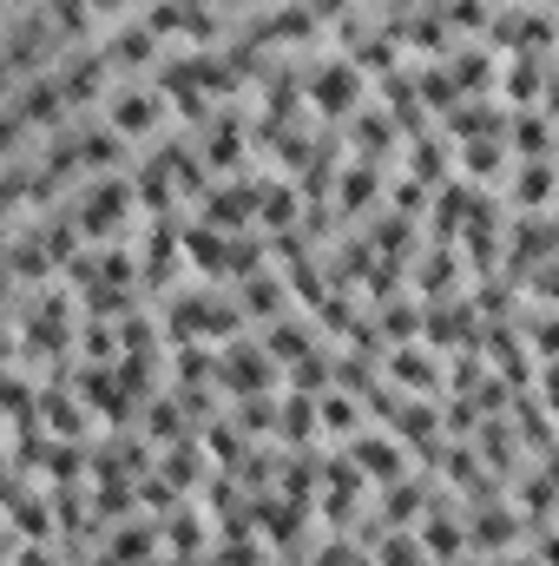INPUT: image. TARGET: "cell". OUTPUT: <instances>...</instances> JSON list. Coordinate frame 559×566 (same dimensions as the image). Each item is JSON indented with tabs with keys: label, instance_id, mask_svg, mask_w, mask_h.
<instances>
[{
	"label": "cell",
	"instance_id": "1",
	"mask_svg": "<svg viewBox=\"0 0 559 566\" xmlns=\"http://www.w3.org/2000/svg\"><path fill=\"white\" fill-rule=\"evenodd\" d=\"M66 211H73V224H80V238L86 244H126V224L139 218V185H133V171H93L73 198H66Z\"/></svg>",
	"mask_w": 559,
	"mask_h": 566
},
{
	"label": "cell",
	"instance_id": "2",
	"mask_svg": "<svg viewBox=\"0 0 559 566\" xmlns=\"http://www.w3.org/2000/svg\"><path fill=\"white\" fill-rule=\"evenodd\" d=\"M362 93H369V73L349 60V53H329V60H316L309 73H303V99H309V113L316 119H356L362 113Z\"/></svg>",
	"mask_w": 559,
	"mask_h": 566
},
{
	"label": "cell",
	"instance_id": "3",
	"mask_svg": "<svg viewBox=\"0 0 559 566\" xmlns=\"http://www.w3.org/2000/svg\"><path fill=\"white\" fill-rule=\"evenodd\" d=\"M171 119H178V113H171V99H165L158 86H113V99H106V126H113L126 145L165 139Z\"/></svg>",
	"mask_w": 559,
	"mask_h": 566
},
{
	"label": "cell",
	"instance_id": "4",
	"mask_svg": "<svg viewBox=\"0 0 559 566\" xmlns=\"http://www.w3.org/2000/svg\"><path fill=\"white\" fill-rule=\"evenodd\" d=\"M283 376V363L264 349V336H238L218 349V389L238 402V396H271Z\"/></svg>",
	"mask_w": 559,
	"mask_h": 566
},
{
	"label": "cell",
	"instance_id": "5",
	"mask_svg": "<svg viewBox=\"0 0 559 566\" xmlns=\"http://www.w3.org/2000/svg\"><path fill=\"white\" fill-rule=\"evenodd\" d=\"M382 198H389V165L349 158V165H342V178H336V191H329V211H336L342 224H362V218H376V211H382Z\"/></svg>",
	"mask_w": 559,
	"mask_h": 566
},
{
	"label": "cell",
	"instance_id": "6",
	"mask_svg": "<svg viewBox=\"0 0 559 566\" xmlns=\"http://www.w3.org/2000/svg\"><path fill=\"white\" fill-rule=\"evenodd\" d=\"M527 541V514L514 501H487V507H467V547L481 560H500Z\"/></svg>",
	"mask_w": 559,
	"mask_h": 566
},
{
	"label": "cell",
	"instance_id": "7",
	"mask_svg": "<svg viewBox=\"0 0 559 566\" xmlns=\"http://www.w3.org/2000/svg\"><path fill=\"white\" fill-rule=\"evenodd\" d=\"M382 376L395 389H409V396H447V363H441L434 343H395L389 363H382Z\"/></svg>",
	"mask_w": 559,
	"mask_h": 566
},
{
	"label": "cell",
	"instance_id": "8",
	"mask_svg": "<svg viewBox=\"0 0 559 566\" xmlns=\"http://www.w3.org/2000/svg\"><path fill=\"white\" fill-rule=\"evenodd\" d=\"M257 205H264V178H218V191L198 205V218L218 231H257Z\"/></svg>",
	"mask_w": 559,
	"mask_h": 566
},
{
	"label": "cell",
	"instance_id": "9",
	"mask_svg": "<svg viewBox=\"0 0 559 566\" xmlns=\"http://www.w3.org/2000/svg\"><path fill=\"white\" fill-rule=\"evenodd\" d=\"M409 277H415L421 303H447V296H461V244L428 238L415 258H409Z\"/></svg>",
	"mask_w": 559,
	"mask_h": 566
},
{
	"label": "cell",
	"instance_id": "10",
	"mask_svg": "<svg viewBox=\"0 0 559 566\" xmlns=\"http://www.w3.org/2000/svg\"><path fill=\"white\" fill-rule=\"evenodd\" d=\"M342 139H349V158H369V165H389L395 158V145H402V126H395V113L376 99V106H362L349 126H342Z\"/></svg>",
	"mask_w": 559,
	"mask_h": 566
},
{
	"label": "cell",
	"instance_id": "11",
	"mask_svg": "<svg viewBox=\"0 0 559 566\" xmlns=\"http://www.w3.org/2000/svg\"><path fill=\"white\" fill-rule=\"evenodd\" d=\"M66 139H73V158H80V171L93 178V171H119L126 165V139L106 126V119H73L66 126Z\"/></svg>",
	"mask_w": 559,
	"mask_h": 566
},
{
	"label": "cell",
	"instance_id": "12",
	"mask_svg": "<svg viewBox=\"0 0 559 566\" xmlns=\"http://www.w3.org/2000/svg\"><path fill=\"white\" fill-rule=\"evenodd\" d=\"M547 80H553V66H547V53H507L500 60V99L520 113V106H540L547 99Z\"/></svg>",
	"mask_w": 559,
	"mask_h": 566
},
{
	"label": "cell",
	"instance_id": "13",
	"mask_svg": "<svg viewBox=\"0 0 559 566\" xmlns=\"http://www.w3.org/2000/svg\"><path fill=\"white\" fill-rule=\"evenodd\" d=\"M349 454H356V468L376 481V488H395V481H409V454H402V441L395 434H349Z\"/></svg>",
	"mask_w": 559,
	"mask_h": 566
},
{
	"label": "cell",
	"instance_id": "14",
	"mask_svg": "<svg viewBox=\"0 0 559 566\" xmlns=\"http://www.w3.org/2000/svg\"><path fill=\"white\" fill-rule=\"evenodd\" d=\"M507 198H514V211H547V205L559 198V165L553 158H514Z\"/></svg>",
	"mask_w": 559,
	"mask_h": 566
},
{
	"label": "cell",
	"instance_id": "15",
	"mask_svg": "<svg viewBox=\"0 0 559 566\" xmlns=\"http://www.w3.org/2000/svg\"><path fill=\"white\" fill-rule=\"evenodd\" d=\"M500 60H507V53H494V46L481 40V46H454V53H447L441 66L454 73V86H461L467 99H474V93L487 99V93H500Z\"/></svg>",
	"mask_w": 559,
	"mask_h": 566
},
{
	"label": "cell",
	"instance_id": "16",
	"mask_svg": "<svg viewBox=\"0 0 559 566\" xmlns=\"http://www.w3.org/2000/svg\"><path fill=\"white\" fill-rule=\"evenodd\" d=\"M158 474L178 488V494H204V481L218 474V461L204 454V441L191 434V441H171V448H158Z\"/></svg>",
	"mask_w": 559,
	"mask_h": 566
},
{
	"label": "cell",
	"instance_id": "17",
	"mask_svg": "<svg viewBox=\"0 0 559 566\" xmlns=\"http://www.w3.org/2000/svg\"><path fill=\"white\" fill-rule=\"evenodd\" d=\"M99 46H106V60H113L119 73H145V66H158V46H165V40H158L145 20H119Z\"/></svg>",
	"mask_w": 559,
	"mask_h": 566
},
{
	"label": "cell",
	"instance_id": "18",
	"mask_svg": "<svg viewBox=\"0 0 559 566\" xmlns=\"http://www.w3.org/2000/svg\"><path fill=\"white\" fill-rule=\"evenodd\" d=\"M415 534H421V547H428V560H434V566H454V560H467V554H474V547H467V521H454L441 501L421 514Z\"/></svg>",
	"mask_w": 559,
	"mask_h": 566
},
{
	"label": "cell",
	"instance_id": "19",
	"mask_svg": "<svg viewBox=\"0 0 559 566\" xmlns=\"http://www.w3.org/2000/svg\"><path fill=\"white\" fill-rule=\"evenodd\" d=\"M303 218H309V198H303V185H283V178H264L257 231H264V238H277V231H303Z\"/></svg>",
	"mask_w": 559,
	"mask_h": 566
},
{
	"label": "cell",
	"instance_id": "20",
	"mask_svg": "<svg viewBox=\"0 0 559 566\" xmlns=\"http://www.w3.org/2000/svg\"><path fill=\"white\" fill-rule=\"evenodd\" d=\"M507 119H514V113H500L494 99H461L441 126H447L454 145H474V139H507Z\"/></svg>",
	"mask_w": 559,
	"mask_h": 566
},
{
	"label": "cell",
	"instance_id": "21",
	"mask_svg": "<svg viewBox=\"0 0 559 566\" xmlns=\"http://www.w3.org/2000/svg\"><path fill=\"white\" fill-rule=\"evenodd\" d=\"M409 178H421L428 191H441L447 178H461V151H454V139H447V133H428V139L409 145Z\"/></svg>",
	"mask_w": 559,
	"mask_h": 566
},
{
	"label": "cell",
	"instance_id": "22",
	"mask_svg": "<svg viewBox=\"0 0 559 566\" xmlns=\"http://www.w3.org/2000/svg\"><path fill=\"white\" fill-rule=\"evenodd\" d=\"M264 349L277 356L283 376H289L296 363H309V356H316V316H303V310L277 316V323H271V336H264Z\"/></svg>",
	"mask_w": 559,
	"mask_h": 566
},
{
	"label": "cell",
	"instance_id": "23",
	"mask_svg": "<svg viewBox=\"0 0 559 566\" xmlns=\"http://www.w3.org/2000/svg\"><path fill=\"white\" fill-rule=\"evenodd\" d=\"M238 290V303L251 310V323H277V316H289V277H283L277 264L271 271H257V277L231 283Z\"/></svg>",
	"mask_w": 559,
	"mask_h": 566
},
{
	"label": "cell",
	"instance_id": "24",
	"mask_svg": "<svg viewBox=\"0 0 559 566\" xmlns=\"http://www.w3.org/2000/svg\"><path fill=\"white\" fill-rule=\"evenodd\" d=\"M40 481H46V488H80V481H93V448L53 434L46 454H40Z\"/></svg>",
	"mask_w": 559,
	"mask_h": 566
},
{
	"label": "cell",
	"instance_id": "25",
	"mask_svg": "<svg viewBox=\"0 0 559 566\" xmlns=\"http://www.w3.org/2000/svg\"><path fill=\"white\" fill-rule=\"evenodd\" d=\"M165 554H211V507L184 501L165 514Z\"/></svg>",
	"mask_w": 559,
	"mask_h": 566
},
{
	"label": "cell",
	"instance_id": "26",
	"mask_svg": "<svg viewBox=\"0 0 559 566\" xmlns=\"http://www.w3.org/2000/svg\"><path fill=\"white\" fill-rule=\"evenodd\" d=\"M369 244H376V258H395V264H409L421 244H415V218L409 211H395V205H382L376 218H369V231H362Z\"/></svg>",
	"mask_w": 559,
	"mask_h": 566
},
{
	"label": "cell",
	"instance_id": "27",
	"mask_svg": "<svg viewBox=\"0 0 559 566\" xmlns=\"http://www.w3.org/2000/svg\"><path fill=\"white\" fill-rule=\"evenodd\" d=\"M474 454H481V461H487L500 481H514V474L527 468V461H520V434L500 422V416H487V422L474 428Z\"/></svg>",
	"mask_w": 559,
	"mask_h": 566
},
{
	"label": "cell",
	"instance_id": "28",
	"mask_svg": "<svg viewBox=\"0 0 559 566\" xmlns=\"http://www.w3.org/2000/svg\"><path fill=\"white\" fill-rule=\"evenodd\" d=\"M40 13H46V27L60 33L66 53H73V46H93V20H99L93 0H40Z\"/></svg>",
	"mask_w": 559,
	"mask_h": 566
},
{
	"label": "cell",
	"instance_id": "29",
	"mask_svg": "<svg viewBox=\"0 0 559 566\" xmlns=\"http://www.w3.org/2000/svg\"><path fill=\"white\" fill-rule=\"evenodd\" d=\"M507 151H514V158H553V119H547L540 106H520V113L507 119Z\"/></svg>",
	"mask_w": 559,
	"mask_h": 566
},
{
	"label": "cell",
	"instance_id": "30",
	"mask_svg": "<svg viewBox=\"0 0 559 566\" xmlns=\"http://www.w3.org/2000/svg\"><path fill=\"white\" fill-rule=\"evenodd\" d=\"M139 428L151 434V448H171V441H191V434H198L178 396H151V402H145V416H139Z\"/></svg>",
	"mask_w": 559,
	"mask_h": 566
},
{
	"label": "cell",
	"instance_id": "31",
	"mask_svg": "<svg viewBox=\"0 0 559 566\" xmlns=\"http://www.w3.org/2000/svg\"><path fill=\"white\" fill-rule=\"evenodd\" d=\"M277 441H283V448H309V441H323V416H316V396H303V389H289V396H283Z\"/></svg>",
	"mask_w": 559,
	"mask_h": 566
},
{
	"label": "cell",
	"instance_id": "32",
	"mask_svg": "<svg viewBox=\"0 0 559 566\" xmlns=\"http://www.w3.org/2000/svg\"><path fill=\"white\" fill-rule=\"evenodd\" d=\"M454 151H461V178H467V185H481V191H494V185H500V171H507V158H514L507 139H474V145H454Z\"/></svg>",
	"mask_w": 559,
	"mask_h": 566
},
{
	"label": "cell",
	"instance_id": "33",
	"mask_svg": "<svg viewBox=\"0 0 559 566\" xmlns=\"http://www.w3.org/2000/svg\"><path fill=\"white\" fill-rule=\"evenodd\" d=\"M218 382V349L211 343H171V389H204Z\"/></svg>",
	"mask_w": 559,
	"mask_h": 566
},
{
	"label": "cell",
	"instance_id": "34",
	"mask_svg": "<svg viewBox=\"0 0 559 566\" xmlns=\"http://www.w3.org/2000/svg\"><path fill=\"white\" fill-rule=\"evenodd\" d=\"M316 416H323V434H362V396H349V389H329V396H316Z\"/></svg>",
	"mask_w": 559,
	"mask_h": 566
},
{
	"label": "cell",
	"instance_id": "35",
	"mask_svg": "<svg viewBox=\"0 0 559 566\" xmlns=\"http://www.w3.org/2000/svg\"><path fill=\"white\" fill-rule=\"evenodd\" d=\"M277 416H283L277 396H238V402H231V422L244 428L251 441H264V434L277 441Z\"/></svg>",
	"mask_w": 559,
	"mask_h": 566
},
{
	"label": "cell",
	"instance_id": "36",
	"mask_svg": "<svg viewBox=\"0 0 559 566\" xmlns=\"http://www.w3.org/2000/svg\"><path fill=\"white\" fill-rule=\"evenodd\" d=\"M376 566H434V560H428V547H421L415 527H395V534L376 541Z\"/></svg>",
	"mask_w": 559,
	"mask_h": 566
},
{
	"label": "cell",
	"instance_id": "37",
	"mask_svg": "<svg viewBox=\"0 0 559 566\" xmlns=\"http://www.w3.org/2000/svg\"><path fill=\"white\" fill-rule=\"evenodd\" d=\"M211 566H271V554H264L257 534H224V541L211 547Z\"/></svg>",
	"mask_w": 559,
	"mask_h": 566
},
{
	"label": "cell",
	"instance_id": "38",
	"mask_svg": "<svg viewBox=\"0 0 559 566\" xmlns=\"http://www.w3.org/2000/svg\"><path fill=\"white\" fill-rule=\"evenodd\" d=\"M534 554H540L547 566H559V521H553V527H540V534H534Z\"/></svg>",
	"mask_w": 559,
	"mask_h": 566
},
{
	"label": "cell",
	"instance_id": "39",
	"mask_svg": "<svg viewBox=\"0 0 559 566\" xmlns=\"http://www.w3.org/2000/svg\"><path fill=\"white\" fill-rule=\"evenodd\" d=\"M309 7H316V13H323V20H342V13H349V7H356V0H309Z\"/></svg>",
	"mask_w": 559,
	"mask_h": 566
},
{
	"label": "cell",
	"instance_id": "40",
	"mask_svg": "<svg viewBox=\"0 0 559 566\" xmlns=\"http://www.w3.org/2000/svg\"><path fill=\"white\" fill-rule=\"evenodd\" d=\"M33 7H40V0H0V13H7V20H20V13H33Z\"/></svg>",
	"mask_w": 559,
	"mask_h": 566
},
{
	"label": "cell",
	"instance_id": "41",
	"mask_svg": "<svg viewBox=\"0 0 559 566\" xmlns=\"http://www.w3.org/2000/svg\"><path fill=\"white\" fill-rule=\"evenodd\" d=\"M93 7H99V13H126L133 0H93Z\"/></svg>",
	"mask_w": 559,
	"mask_h": 566
},
{
	"label": "cell",
	"instance_id": "42",
	"mask_svg": "<svg viewBox=\"0 0 559 566\" xmlns=\"http://www.w3.org/2000/svg\"><path fill=\"white\" fill-rule=\"evenodd\" d=\"M184 7H224V13H231V7H244V0H184Z\"/></svg>",
	"mask_w": 559,
	"mask_h": 566
}]
</instances>
